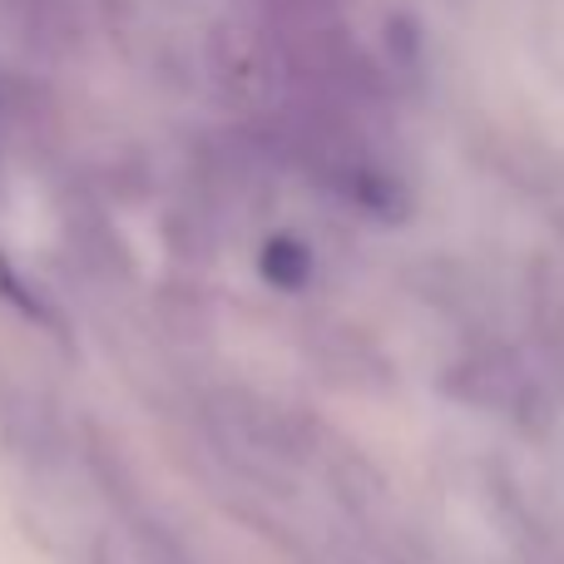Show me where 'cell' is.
<instances>
[{
    "label": "cell",
    "mask_w": 564,
    "mask_h": 564,
    "mask_svg": "<svg viewBox=\"0 0 564 564\" xmlns=\"http://www.w3.org/2000/svg\"><path fill=\"white\" fill-rule=\"evenodd\" d=\"M312 273V258H307V248L297 243V238H273V243L263 248V278L268 282H278V288H302Z\"/></svg>",
    "instance_id": "6da1fadb"
},
{
    "label": "cell",
    "mask_w": 564,
    "mask_h": 564,
    "mask_svg": "<svg viewBox=\"0 0 564 564\" xmlns=\"http://www.w3.org/2000/svg\"><path fill=\"white\" fill-rule=\"evenodd\" d=\"M278 30H312L337 20V0H258Z\"/></svg>",
    "instance_id": "7a4b0ae2"
}]
</instances>
